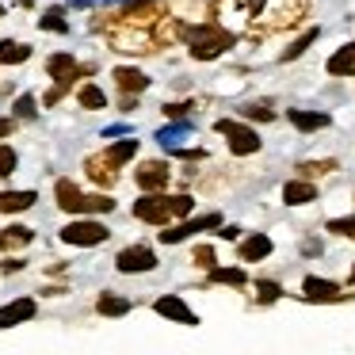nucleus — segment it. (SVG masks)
I'll use <instances>...</instances> for the list:
<instances>
[{
	"instance_id": "31",
	"label": "nucleus",
	"mask_w": 355,
	"mask_h": 355,
	"mask_svg": "<svg viewBox=\"0 0 355 355\" xmlns=\"http://www.w3.org/2000/svg\"><path fill=\"white\" fill-rule=\"evenodd\" d=\"M16 164H19L16 149H12V146H0V176H12V172H16Z\"/></svg>"
},
{
	"instance_id": "34",
	"label": "nucleus",
	"mask_w": 355,
	"mask_h": 355,
	"mask_svg": "<svg viewBox=\"0 0 355 355\" xmlns=\"http://www.w3.org/2000/svg\"><path fill=\"white\" fill-rule=\"evenodd\" d=\"M191 207H195L191 195H172V210H176V218H187V214H191Z\"/></svg>"
},
{
	"instance_id": "7",
	"label": "nucleus",
	"mask_w": 355,
	"mask_h": 355,
	"mask_svg": "<svg viewBox=\"0 0 355 355\" xmlns=\"http://www.w3.org/2000/svg\"><path fill=\"white\" fill-rule=\"evenodd\" d=\"M115 268L123 271V275H134V271H153L157 268V256L149 252L146 245H134V248H123V252L115 256Z\"/></svg>"
},
{
	"instance_id": "30",
	"label": "nucleus",
	"mask_w": 355,
	"mask_h": 355,
	"mask_svg": "<svg viewBox=\"0 0 355 355\" xmlns=\"http://www.w3.org/2000/svg\"><path fill=\"white\" fill-rule=\"evenodd\" d=\"M256 291H260V302H263V306H271V302L283 298V286H279V283H268V279H260V283H256Z\"/></svg>"
},
{
	"instance_id": "13",
	"label": "nucleus",
	"mask_w": 355,
	"mask_h": 355,
	"mask_svg": "<svg viewBox=\"0 0 355 355\" xmlns=\"http://www.w3.org/2000/svg\"><path fill=\"white\" fill-rule=\"evenodd\" d=\"M157 313L161 317H168V321H180V324H199V317L191 313V309L184 306V302L176 298V294H172V298H157Z\"/></svg>"
},
{
	"instance_id": "4",
	"label": "nucleus",
	"mask_w": 355,
	"mask_h": 355,
	"mask_svg": "<svg viewBox=\"0 0 355 355\" xmlns=\"http://www.w3.org/2000/svg\"><path fill=\"white\" fill-rule=\"evenodd\" d=\"M107 225L103 222H88V218H80V222H69L62 230V241L65 245H80V248H92V245H103L107 241Z\"/></svg>"
},
{
	"instance_id": "3",
	"label": "nucleus",
	"mask_w": 355,
	"mask_h": 355,
	"mask_svg": "<svg viewBox=\"0 0 355 355\" xmlns=\"http://www.w3.org/2000/svg\"><path fill=\"white\" fill-rule=\"evenodd\" d=\"M134 218L138 222H149V225H164L168 218H176V210H172V195H141L138 202H134Z\"/></svg>"
},
{
	"instance_id": "5",
	"label": "nucleus",
	"mask_w": 355,
	"mask_h": 355,
	"mask_svg": "<svg viewBox=\"0 0 355 355\" xmlns=\"http://www.w3.org/2000/svg\"><path fill=\"white\" fill-rule=\"evenodd\" d=\"M202 230H222V214H202V218H191L184 225H168L161 233V241L164 245H176V241H187L191 233H202Z\"/></svg>"
},
{
	"instance_id": "14",
	"label": "nucleus",
	"mask_w": 355,
	"mask_h": 355,
	"mask_svg": "<svg viewBox=\"0 0 355 355\" xmlns=\"http://www.w3.org/2000/svg\"><path fill=\"white\" fill-rule=\"evenodd\" d=\"M35 317V302L31 298H16L8 306L0 309V329H8V324H19V321H31Z\"/></svg>"
},
{
	"instance_id": "18",
	"label": "nucleus",
	"mask_w": 355,
	"mask_h": 355,
	"mask_svg": "<svg viewBox=\"0 0 355 355\" xmlns=\"http://www.w3.org/2000/svg\"><path fill=\"white\" fill-rule=\"evenodd\" d=\"M115 85L123 88L126 96H134V92H146V88H149V77L141 69H126V65H123V69H115Z\"/></svg>"
},
{
	"instance_id": "24",
	"label": "nucleus",
	"mask_w": 355,
	"mask_h": 355,
	"mask_svg": "<svg viewBox=\"0 0 355 355\" xmlns=\"http://www.w3.org/2000/svg\"><path fill=\"white\" fill-rule=\"evenodd\" d=\"M77 100H80V107H88V111L107 107V96H103V88H96V85H85V88L77 92Z\"/></svg>"
},
{
	"instance_id": "36",
	"label": "nucleus",
	"mask_w": 355,
	"mask_h": 355,
	"mask_svg": "<svg viewBox=\"0 0 355 355\" xmlns=\"http://www.w3.org/2000/svg\"><path fill=\"white\" fill-rule=\"evenodd\" d=\"M195 263H199V268H214V248L199 245V248H195Z\"/></svg>"
},
{
	"instance_id": "37",
	"label": "nucleus",
	"mask_w": 355,
	"mask_h": 355,
	"mask_svg": "<svg viewBox=\"0 0 355 355\" xmlns=\"http://www.w3.org/2000/svg\"><path fill=\"white\" fill-rule=\"evenodd\" d=\"M187 111H191V103H164V115L168 119H184Z\"/></svg>"
},
{
	"instance_id": "33",
	"label": "nucleus",
	"mask_w": 355,
	"mask_h": 355,
	"mask_svg": "<svg viewBox=\"0 0 355 355\" xmlns=\"http://www.w3.org/2000/svg\"><path fill=\"white\" fill-rule=\"evenodd\" d=\"M42 27H46V31H69V24H65L62 19V8H54V12H46V16H42Z\"/></svg>"
},
{
	"instance_id": "35",
	"label": "nucleus",
	"mask_w": 355,
	"mask_h": 355,
	"mask_svg": "<svg viewBox=\"0 0 355 355\" xmlns=\"http://www.w3.org/2000/svg\"><path fill=\"white\" fill-rule=\"evenodd\" d=\"M16 115L19 119H35L39 111H35V96H19L16 100Z\"/></svg>"
},
{
	"instance_id": "1",
	"label": "nucleus",
	"mask_w": 355,
	"mask_h": 355,
	"mask_svg": "<svg viewBox=\"0 0 355 355\" xmlns=\"http://www.w3.org/2000/svg\"><path fill=\"white\" fill-rule=\"evenodd\" d=\"M187 46H191V58H199V62H210V58L225 54V50H233V31H225L222 24H214V19H207V24H195L184 31Z\"/></svg>"
},
{
	"instance_id": "42",
	"label": "nucleus",
	"mask_w": 355,
	"mask_h": 355,
	"mask_svg": "<svg viewBox=\"0 0 355 355\" xmlns=\"http://www.w3.org/2000/svg\"><path fill=\"white\" fill-rule=\"evenodd\" d=\"M352 283H355V268H352Z\"/></svg>"
},
{
	"instance_id": "2",
	"label": "nucleus",
	"mask_w": 355,
	"mask_h": 355,
	"mask_svg": "<svg viewBox=\"0 0 355 355\" xmlns=\"http://www.w3.org/2000/svg\"><path fill=\"white\" fill-rule=\"evenodd\" d=\"M218 134H225V146H230L233 157H252L260 149V138H256L252 126L233 123V119H218Z\"/></svg>"
},
{
	"instance_id": "19",
	"label": "nucleus",
	"mask_w": 355,
	"mask_h": 355,
	"mask_svg": "<svg viewBox=\"0 0 355 355\" xmlns=\"http://www.w3.org/2000/svg\"><path fill=\"white\" fill-rule=\"evenodd\" d=\"M291 126H298V130H321V126H329V115L324 111H291Z\"/></svg>"
},
{
	"instance_id": "32",
	"label": "nucleus",
	"mask_w": 355,
	"mask_h": 355,
	"mask_svg": "<svg viewBox=\"0 0 355 355\" xmlns=\"http://www.w3.org/2000/svg\"><path fill=\"white\" fill-rule=\"evenodd\" d=\"M329 233H340V237H352L355 241V218H332Z\"/></svg>"
},
{
	"instance_id": "22",
	"label": "nucleus",
	"mask_w": 355,
	"mask_h": 355,
	"mask_svg": "<svg viewBox=\"0 0 355 355\" xmlns=\"http://www.w3.org/2000/svg\"><path fill=\"white\" fill-rule=\"evenodd\" d=\"M35 233L27 230V225H8V230H0V248H24L31 245Z\"/></svg>"
},
{
	"instance_id": "20",
	"label": "nucleus",
	"mask_w": 355,
	"mask_h": 355,
	"mask_svg": "<svg viewBox=\"0 0 355 355\" xmlns=\"http://www.w3.org/2000/svg\"><path fill=\"white\" fill-rule=\"evenodd\" d=\"M271 252V237H263V233H256V237H245L241 241V260H263V256Z\"/></svg>"
},
{
	"instance_id": "39",
	"label": "nucleus",
	"mask_w": 355,
	"mask_h": 355,
	"mask_svg": "<svg viewBox=\"0 0 355 355\" xmlns=\"http://www.w3.org/2000/svg\"><path fill=\"white\" fill-rule=\"evenodd\" d=\"M0 268H4V271H19V268H24V260H4Z\"/></svg>"
},
{
	"instance_id": "6",
	"label": "nucleus",
	"mask_w": 355,
	"mask_h": 355,
	"mask_svg": "<svg viewBox=\"0 0 355 355\" xmlns=\"http://www.w3.org/2000/svg\"><path fill=\"white\" fill-rule=\"evenodd\" d=\"M134 180H138L141 191H164L172 180V168L164 161H141V168L134 172Z\"/></svg>"
},
{
	"instance_id": "8",
	"label": "nucleus",
	"mask_w": 355,
	"mask_h": 355,
	"mask_svg": "<svg viewBox=\"0 0 355 355\" xmlns=\"http://www.w3.org/2000/svg\"><path fill=\"white\" fill-rule=\"evenodd\" d=\"M161 16H164V0H138V4L126 8L119 19H123L126 27H153Z\"/></svg>"
},
{
	"instance_id": "11",
	"label": "nucleus",
	"mask_w": 355,
	"mask_h": 355,
	"mask_svg": "<svg viewBox=\"0 0 355 355\" xmlns=\"http://www.w3.org/2000/svg\"><path fill=\"white\" fill-rule=\"evenodd\" d=\"M54 195H58V207H62V210H69V214H85V199H88V195L80 191L73 180H58Z\"/></svg>"
},
{
	"instance_id": "27",
	"label": "nucleus",
	"mask_w": 355,
	"mask_h": 355,
	"mask_svg": "<svg viewBox=\"0 0 355 355\" xmlns=\"http://www.w3.org/2000/svg\"><path fill=\"white\" fill-rule=\"evenodd\" d=\"M317 35H321V31H317V27H309V31L302 35L298 42H291V50H283V62H294V58H302V54H306V46H313V42H317Z\"/></svg>"
},
{
	"instance_id": "40",
	"label": "nucleus",
	"mask_w": 355,
	"mask_h": 355,
	"mask_svg": "<svg viewBox=\"0 0 355 355\" xmlns=\"http://www.w3.org/2000/svg\"><path fill=\"white\" fill-rule=\"evenodd\" d=\"M12 134V119H0V138H8Z\"/></svg>"
},
{
	"instance_id": "12",
	"label": "nucleus",
	"mask_w": 355,
	"mask_h": 355,
	"mask_svg": "<svg viewBox=\"0 0 355 355\" xmlns=\"http://www.w3.org/2000/svg\"><path fill=\"white\" fill-rule=\"evenodd\" d=\"M302 294H306L309 302H340V298H344L332 279H317V275H309L306 283H302Z\"/></svg>"
},
{
	"instance_id": "15",
	"label": "nucleus",
	"mask_w": 355,
	"mask_h": 355,
	"mask_svg": "<svg viewBox=\"0 0 355 355\" xmlns=\"http://www.w3.org/2000/svg\"><path fill=\"white\" fill-rule=\"evenodd\" d=\"M329 73L332 77H355V42L340 46L336 54L329 58Z\"/></svg>"
},
{
	"instance_id": "29",
	"label": "nucleus",
	"mask_w": 355,
	"mask_h": 355,
	"mask_svg": "<svg viewBox=\"0 0 355 355\" xmlns=\"http://www.w3.org/2000/svg\"><path fill=\"white\" fill-rule=\"evenodd\" d=\"M298 172L306 180H317V176H329V172H336V161H306L298 164Z\"/></svg>"
},
{
	"instance_id": "9",
	"label": "nucleus",
	"mask_w": 355,
	"mask_h": 355,
	"mask_svg": "<svg viewBox=\"0 0 355 355\" xmlns=\"http://www.w3.org/2000/svg\"><path fill=\"white\" fill-rule=\"evenodd\" d=\"M85 172L92 176V184H100V187H111L119 180V164L111 161L107 153H96V157H88L85 161Z\"/></svg>"
},
{
	"instance_id": "21",
	"label": "nucleus",
	"mask_w": 355,
	"mask_h": 355,
	"mask_svg": "<svg viewBox=\"0 0 355 355\" xmlns=\"http://www.w3.org/2000/svg\"><path fill=\"white\" fill-rule=\"evenodd\" d=\"M27 58H31V46L12 42V39L0 42V65H19V62H27Z\"/></svg>"
},
{
	"instance_id": "17",
	"label": "nucleus",
	"mask_w": 355,
	"mask_h": 355,
	"mask_svg": "<svg viewBox=\"0 0 355 355\" xmlns=\"http://www.w3.org/2000/svg\"><path fill=\"white\" fill-rule=\"evenodd\" d=\"M317 199V187L306 184V180H291V184L283 187V202H291V207H306V202Z\"/></svg>"
},
{
	"instance_id": "41",
	"label": "nucleus",
	"mask_w": 355,
	"mask_h": 355,
	"mask_svg": "<svg viewBox=\"0 0 355 355\" xmlns=\"http://www.w3.org/2000/svg\"><path fill=\"white\" fill-rule=\"evenodd\" d=\"M19 4H24V8H31V4H35V0H19Z\"/></svg>"
},
{
	"instance_id": "23",
	"label": "nucleus",
	"mask_w": 355,
	"mask_h": 355,
	"mask_svg": "<svg viewBox=\"0 0 355 355\" xmlns=\"http://www.w3.org/2000/svg\"><path fill=\"white\" fill-rule=\"evenodd\" d=\"M96 309H100L103 317H123L126 309H130V302H126V298H119V294H100Z\"/></svg>"
},
{
	"instance_id": "25",
	"label": "nucleus",
	"mask_w": 355,
	"mask_h": 355,
	"mask_svg": "<svg viewBox=\"0 0 355 355\" xmlns=\"http://www.w3.org/2000/svg\"><path fill=\"white\" fill-rule=\"evenodd\" d=\"M245 271L241 268H210V283H230V286H245Z\"/></svg>"
},
{
	"instance_id": "10",
	"label": "nucleus",
	"mask_w": 355,
	"mask_h": 355,
	"mask_svg": "<svg viewBox=\"0 0 355 355\" xmlns=\"http://www.w3.org/2000/svg\"><path fill=\"white\" fill-rule=\"evenodd\" d=\"M46 73L58 80V85H65V88H69L73 80L80 77V65H77V58H73V54H54V58L46 62Z\"/></svg>"
},
{
	"instance_id": "38",
	"label": "nucleus",
	"mask_w": 355,
	"mask_h": 355,
	"mask_svg": "<svg viewBox=\"0 0 355 355\" xmlns=\"http://www.w3.org/2000/svg\"><path fill=\"white\" fill-rule=\"evenodd\" d=\"M245 115H248V119H263V123H268L271 111H268V107H260V103H252V107H245Z\"/></svg>"
},
{
	"instance_id": "16",
	"label": "nucleus",
	"mask_w": 355,
	"mask_h": 355,
	"mask_svg": "<svg viewBox=\"0 0 355 355\" xmlns=\"http://www.w3.org/2000/svg\"><path fill=\"white\" fill-rule=\"evenodd\" d=\"M39 195L35 191H0V214H19V210H31Z\"/></svg>"
},
{
	"instance_id": "26",
	"label": "nucleus",
	"mask_w": 355,
	"mask_h": 355,
	"mask_svg": "<svg viewBox=\"0 0 355 355\" xmlns=\"http://www.w3.org/2000/svg\"><path fill=\"white\" fill-rule=\"evenodd\" d=\"M103 153H107L115 164H126L134 153H138V141H134V138H126V141H115V146H111V149H103Z\"/></svg>"
},
{
	"instance_id": "28",
	"label": "nucleus",
	"mask_w": 355,
	"mask_h": 355,
	"mask_svg": "<svg viewBox=\"0 0 355 355\" xmlns=\"http://www.w3.org/2000/svg\"><path fill=\"white\" fill-rule=\"evenodd\" d=\"M187 134H191V123H184V119H176V126H168V130H161V134H157V141L172 149L180 138H187Z\"/></svg>"
}]
</instances>
